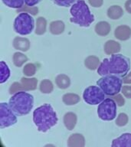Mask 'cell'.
I'll return each instance as SVG.
<instances>
[{"instance_id":"d590c367","label":"cell","mask_w":131,"mask_h":147,"mask_svg":"<svg viewBox=\"0 0 131 147\" xmlns=\"http://www.w3.org/2000/svg\"><path fill=\"white\" fill-rule=\"evenodd\" d=\"M125 9L129 13L131 14V0H127L125 2Z\"/></svg>"},{"instance_id":"4316f807","label":"cell","mask_w":131,"mask_h":147,"mask_svg":"<svg viewBox=\"0 0 131 147\" xmlns=\"http://www.w3.org/2000/svg\"><path fill=\"white\" fill-rule=\"evenodd\" d=\"M40 90L43 94H50L53 90V84L50 80H44L40 84Z\"/></svg>"},{"instance_id":"5b68a950","label":"cell","mask_w":131,"mask_h":147,"mask_svg":"<svg viewBox=\"0 0 131 147\" xmlns=\"http://www.w3.org/2000/svg\"><path fill=\"white\" fill-rule=\"evenodd\" d=\"M123 79L114 74L102 76L97 81V86L108 96H115L120 92L123 87Z\"/></svg>"},{"instance_id":"277c9868","label":"cell","mask_w":131,"mask_h":147,"mask_svg":"<svg viewBox=\"0 0 131 147\" xmlns=\"http://www.w3.org/2000/svg\"><path fill=\"white\" fill-rule=\"evenodd\" d=\"M9 107L17 115L28 114L34 105V96L25 91H18L11 96L9 101Z\"/></svg>"},{"instance_id":"8992f818","label":"cell","mask_w":131,"mask_h":147,"mask_svg":"<svg viewBox=\"0 0 131 147\" xmlns=\"http://www.w3.org/2000/svg\"><path fill=\"white\" fill-rule=\"evenodd\" d=\"M13 27L16 33L21 35H28L34 29V18L30 14L23 11L17 16L14 21Z\"/></svg>"},{"instance_id":"d6a6232c","label":"cell","mask_w":131,"mask_h":147,"mask_svg":"<svg viewBox=\"0 0 131 147\" xmlns=\"http://www.w3.org/2000/svg\"><path fill=\"white\" fill-rule=\"evenodd\" d=\"M115 100L117 101V103L118 104V106L120 107H121V106L124 105V103H125V101H124V99L123 98V96L121 95H119V94H117V95H115Z\"/></svg>"},{"instance_id":"e0dca14e","label":"cell","mask_w":131,"mask_h":147,"mask_svg":"<svg viewBox=\"0 0 131 147\" xmlns=\"http://www.w3.org/2000/svg\"><path fill=\"white\" fill-rule=\"evenodd\" d=\"M64 125L69 130H72L77 123V116L73 113H68L64 115Z\"/></svg>"},{"instance_id":"603a6c76","label":"cell","mask_w":131,"mask_h":147,"mask_svg":"<svg viewBox=\"0 0 131 147\" xmlns=\"http://www.w3.org/2000/svg\"><path fill=\"white\" fill-rule=\"evenodd\" d=\"M2 2L9 8L12 9H22L24 6L25 0H2Z\"/></svg>"},{"instance_id":"ffe728a7","label":"cell","mask_w":131,"mask_h":147,"mask_svg":"<svg viewBox=\"0 0 131 147\" xmlns=\"http://www.w3.org/2000/svg\"><path fill=\"white\" fill-rule=\"evenodd\" d=\"M64 30V24L61 21H55L51 23L50 31L53 34H60Z\"/></svg>"},{"instance_id":"4dcf8cb0","label":"cell","mask_w":131,"mask_h":147,"mask_svg":"<svg viewBox=\"0 0 131 147\" xmlns=\"http://www.w3.org/2000/svg\"><path fill=\"white\" fill-rule=\"evenodd\" d=\"M122 93L126 98H131V86H124L122 87Z\"/></svg>"},{"instance_id":"8fae6325","label":"cell","mask_w":131,"mask_h":147,"mask_svg":"<svg viewBox=\"0 0 131 147\" xmlns=\"http://www.w3.org/2000/svg\"><path fill=\"white\" fill-rule=\"evenodd\" d=\"M115 37L121 41H125L130 38L131 29L130 28L126 25L119 26L116 28L114 32Z\"/></svg>"},{"instance_id":"9c48e42d","label":"cell","mask_w":131,"mask_h":147,"mask_svg":"<svg viewBox=\"0 0 131 147\" xmlns=\"http://www.w3.org/2000/svg\"><path fill=\"white\" fill-rule=\"evenodd\" d=\"M16 113L11 110L7 103H0V128L4 129L17 123Z\"/></svg>"},{"instance_id":"d4e9b609","label":"cell","mask_w":131,"mask_h":147,"mask_svg":"<svg viewBox=\"0 0 131 147\" xmlns=\"http://www.w3.org/2000/svg\"><path fill=\"white\" fill-rule=\"evenodd\" d=\"M27 57L25 55H23L22 53L16 52L14 54L13 61L16 66L21 67L24 63L27 61Z\"/></svg>"},{"instance_id":"2e32d148","label":"cell","mask_w":131,"mask_h":147,"mask_svg":"<svg viewBox=\"0 0 131 147\" xmlns=\"http://www.w3.org/2000/svg\"><path fill=\"white\" fill-rule=\"evenodd\" d=\"M110 26L107 22H100L95 26V32L101 36H105L109 34L110 31Z\"/></svg>"},{"instance_id":"cb8c5ba5","label":"cell","mask_w":131,"mask_h":147,"mask_svg":"<svg viewBox=\"0 0 131 147\" xmlns=\"http://www.w3.org/2000/svg\"><path fill=\"white\" fill-rule=\"evenodd\" d=\"M99 59L94 56H90L85 60V65L87 67V68L90 70H95L99 67Z\"/></svg>"},{"instance_id":"7a4b0ae2","label":"cell","mask_w":131,"mask_h":147,"mask_svg":"<svg viewBox=\"0 0 131 147\" xmlns=\"http://www.w3.org/2000/svg\"><path fill=\"white\" fill-rule=\"evenodd\" d=\"M57 117L51 105L45 103L33 112V121L38 130L45 133L57 123Z\"/></svg>"},{"instance_id":"3957f363","label":"cell","mask_w":131,"mask_h":147,"mask_svg":"<svg viewBox=\"0 0 131 147\" xmlns=\"http://www.w3.org/2000/svg\"><path fill=\"white\" fill-rule=\"evenodd\" d=\"M71 22L77 24L80 27H89L94 21V16L90 12L88 5L84 0H77L71 7Z\"/></svg>"},{"instance_id":"e575fe53","label":"cell","mask_w":131,"mask_h":147,"mask_svg":"<svg viewBox=\"0 0 131 147\" xmlns=\"http://www.w3.org/2000/svg\"><path fill=\"white\" fill-rule=\"evenodd\" d=\"M123 82L124 84H131V72L127 74L123 78Z\"/></svg>"},{"instance_id":"4fadbf2b","label":"cell","mask_w":131,"mask_h":147,"mask_svg":"<svg viewBox=\"0 0 131 147\" xmlns=\"http://www.w3.org/2000/svg\"><path fill=\"white\" fill-rule=\"evenodd\" d=\"M68 145L69 146H84V138L81 134H72L69 137Z\"/></svg>"},{"instance_id":"ac0fdd59","label":"cell","mask_w":131,"mask_h":147,"mask_svg":"<svg viewBox=\"0 0 131 147\" xmlns=\"http://www.w3.org/2000/svg\"><path fill=\"white\" fill-rule=\"evenodd\" d=\"M10 77V70L4 61L0 63V84H3L8 80Z\"/></svg>"},{"instance_id":"9a60e30c","label":"cell","mask_w":131,"mask_h":147,"mask_svg":"<svg viewBox=\"0 0 131 147\" xmlns=\"http://www.w3.org/2000/svg\"><path fill=\"white\" fill-rule=\"evenodd\" d=\"M120 50V45L118 42L113 40L108 41L104 45V51L108 55H113L119 52Z\"/></svg>"},{"instance_id":"52a82bcc","label":"cell","mask_w":131,"mask_h":147,"mask_svg":"<svg viewBox=\"0 0 131 147\" xmlns=\"http://www.w3.org/2000/svg\"><path fill=\"white\" fill-rule=\"evenodd\" d=\"M117 104L113 99L106 98L101 102L97 108L99 118L104 121H110L117 117Z\"/></svg>"},{"instance_id":"5bb4252c","label":"cell","mask_w":131,"mask_h":147,"mask_svg":"<svg viewBox=\"0 0 131 147\" xmlns=\"http://www.w3.org/2000/svg\"><path fill=\"white\" fill-rule=\"evenodd\" d=\"M124 15V10L120 5H112L107 10V16L111 19H119Z\"/></svg>"},{"instance_id":"f546056e","label":"cell","mask_w":131,"mask_h":147,"mask_svg":"<svg viewBox=\"0 0 131 147\" xmlns=\"http://www.w3.org/2000/svg\"><path fill=\"white\" fill-rule=\"evenodd\" d=\"M127 121H128L127 115L125 114V113H120L116 120V124L120 126H125L127 123Z\"/></svg>"},{"instance_id":"f1b7e54d","label":"cell","mask_w":131,"mask_h":147,"mask_svg":"<svg viewBox=\"0 0 131 147\" xmlns=\"http://www.w3.org/2000/svg\"><path fill=\"white\" fill-rule=\"evenodd\" d=\"M57 5L62 7H69L76 2L77 0H51Z\"/></svg>"},{"instance_id":"30bf717a","label":"cell","mask_w":131,"mask_h":147,"mask_svg":"<svg viewBox=\"0 0 131 147\" xmlns=\"http://www.w3.org/2000/svg\"><path fill=\"white\" fill-rule=\"evenodd\" d=\"M111 146H131V133H124L113 140Z\"/></svg>"},{"instance_id":"ba28073f","label":"cell","mask_w":131,"mask_h":147,"mask_svg":"<svg viewBox=\"0 0 131 147\" xmlns=\"http://www.w3.org/2000/svg\"><path fill=\"white\" fill-rule=\"evenodd\" d=\"M105 95V93L99 86H90L84 90L83 98L87 104L97 105L106 98Z\"/></svg>"},{"instance_id":"484cf974","label":"cell","mask_w":131,"mask_h":147,"mask_svg":"<svg viewBox=\"0 0 131 147\" xmlns=\"http://www.w3.org/2000/svg\"><path fill=\"white\" fill-rule=\"evenodd\" d=\"M46 30V20L43 17H39L37 20L36 30L35 33L37 34H42L45 32Z\"/></svg>"},{"instance_id":"7402d4cb","label":"cell","mask_w":131,"mask_h":147,"mask_svg":"<svg viewBox=\"0 0 131 147\" xmlns=\"http://www.w3.org/2000/svg\"><path fill=\"white\" fill-rule=\"evenodd\" d=\"M38 80L35 78H22V85L23 88L25 90H34L35 89Z\"/></svg>"},{"instance_id":"44dd1931","label":"cell","mask_w":131,"mask_h":147,"mask_svg":"<svg viewBox=\"0 0 131 147\" xmlns=\"http://www.w3.org/2000/svg\"><path fill=\"white\" fill-rule=\"evenodd\" d=\"M63 102L66 105H74L80 101V96L74 94H66L62 97Z\"/></svg>"},{"instance_id":"6da1fadb","label":"cell","mask_w":131,"mask_h":147,"mask_svg":"<svg viewBox=\"0 0 131 147\" xmlns=\"http://www.w3.org/2000/svg\"><path fill=\"white\" fill-rule=\"evenodd\" d=\"M130 68V59L123 55L113 54L110 57L103 60L97 68L99 75L114 74L119 77L126 76Z\"/></svg>"},{"instance_id":"1f68e13d","label":"cell","mask_w":131,"mask_h":147,"mask_svg":"<svg viewBox=\"0 0 131 147\" xmlns=\"http://www.w3.org/2000/svg\"><path fill=\"white\" fill-rule=\"evenodd\" d=\"M90 5L95 8H99L103 5V0H88Z\"/></svg>"},{"instance_id":"7c38bea8","label":"cell","mask_w":131,"mask_h":147,"mask_svg":"<svg viewBox=\"0 0 131 147\" xmlns=\"http://www.w3.org/2000/svg\"><path fill=\"white\" fill-rule=\"evenodd\" d=\"M29 41L26 38H19L17 37L14 39L13 45L16 49L17 50L22 51H26L28 50L30 46Z\"/></svg>"},{"instance_id":"83f0119b","label":"cell","mask_w":131,"mask_h":147,"mask_svg":"<svg viewBox=\"0 0 131 147\" xmlns=\"http://www.w3.org/2000/svg\"><path fill=\"white\" fill-rule=\"evenodd\" d=\"M35 71H36V68H35V66L33 64H26L24 69H23V72L28 77H31V76L34 75L35 74Z\"/></svg>"},{"instance_id":"d6986e66","label":"cell","mask_w":131,"mask_h":147,"mask_svg":"<svg viewBox=\"0 0 131 147\" xmlns=\"http://www.w3.org/2000/svg\"><path fill=\"white\" fill-rule=\"evenodd\" d=\"M55 82L57 87L61 89H65L70 86L71 84V80L70 78L66 76L65 74H59L57 76V78L55 79Z\"/></svg>"},{"instance_id":"836d02e7","label":"cell","mask_w":131,"mask_h":147,"mask_svg":"<svg viewBox=\"0 0 131 147\" xmlns=\"http://www.w3.org/2000/svg\"><path fill=\"white\" fill-rule=\"evenodd\" d=\"M41 2V0H25V3L26 5L30 7H34L35 5Z\"/></svg>"}]
</instances>
